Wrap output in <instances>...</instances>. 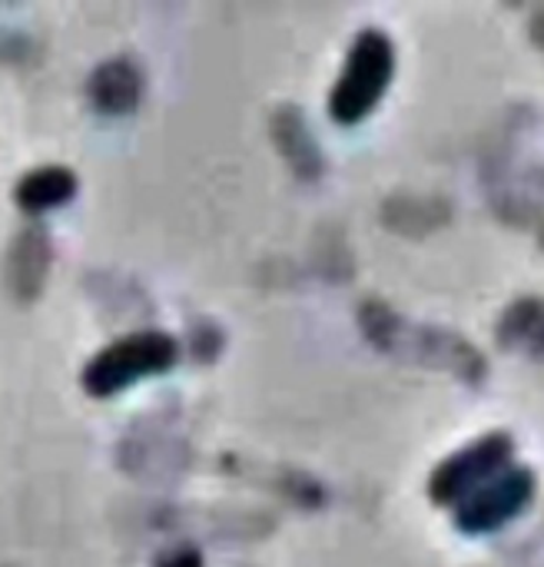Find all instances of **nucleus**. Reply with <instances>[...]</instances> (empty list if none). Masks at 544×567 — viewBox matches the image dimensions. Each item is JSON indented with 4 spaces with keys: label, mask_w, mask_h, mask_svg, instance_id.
Wrapping results in <instances>:
<instances>
[{
    "label": "nucleus",
    "mask_w": 544,
    "mask_h": 567,
    "mask_svg": "<svg viewBox=\"0 0 544 567\" xmlns=\"http://www.w3.org/2000/svg\"><path fill=\"white\" fill-rule=\"evenodd\" d=\"M532 492H535V478H532L528 468L495 472L489 478V485H482L469 502H462V508H459V528H465L469 535L492 532L502 522H509L512 515H519L528 505Z\"/></svg>",
    "instance_id": "nucleus-4"
},
{
    "label": "nucleus",
    "mask_w": 544,
    "mask_h": 567,
    "mask_svg": "<svg viewBox=\"0 0 544 567\" xmlns=\"http://www.w3.org/2000/svg\"><path fill=\"white\" fill-rule=\"evenodd\" d=\"M392 66H396V50H392L389 33L379 27L362 30L352 40L349 56H346V70L332 90V100H329L332 116L342 123L362 120L379 103V96L386 93Z\"/></svg>",
    "instance_id": "nucleus-1"
},
{
    "label": "nucleus",
    "mask_w": 544,
    "mask_h": 567,
    "mask_svg": "<svg viewBox=\"0 0 544 567\" xmlns=\"http://www.w3.org/2000/svg\"><path fill=\"white\" fill-rule=\"evenodd\" d=\"M33 262L37 266L47 262V236L37 233V229L23 233L20 243H17V249H13V256H10V282L20 286V279H23V292L20 296H33L37 286H40V276L43 272H37Z\"/></svg>",
    "instance_id": "nucleus-8"
},
{
    "label": "nucleus",
    "mask_w": 544,
    "mask_h": 567,
    "mask_svg": "<svg viewBox=\"0 0 544 567\" xmlns=\"http://www.w3.org/2000/svg\"><path fill=\"white\" fill-rule=\"evenodd\" d=\"M140 93H143V80H140V70L130 60H110L90 80V96L106 113L133 110Z\"/></svg>",
    "instance_id": "nucleus-6"
},
{
    "label": "nucleus",
    "mask_w": 544,
    "mask_h": 567,
    "mask_svg": "<svg viewBox=\"0 0 544 567\" xmlns=\"http://www.w3.org/2000/svg\"><path fill=\"white\" fill-rule=\"evenodd\" d=\"M76 193V176L66 166H40L27 173L17 186V203L30 213L66 203Z\"/></svg>",
    "instance_id": "nucleus-7"
},
{
    "label": "nucleus",
    "mask_w": 544,
    "mask_h": 567,
    "mask_svg": "<svg viewBox=\"0 0 544 567\" xmlns=\"http://www.w3.org/2000/svg\"><path fill=\"white\" fill-rule=\"evenodd\" d=\"M509 452H512V439L495 432V435H485L465 449H459L455 455H449L435 475H432V498L435 502H455L459 495H465L472 485H479L482 478H492L505 462H509Z\"/></svg>",
    "instance_id": "nucleus-5"
},
{
    "label": "nucleus",
    "mask_w": 544,
    "mask_h": 567,
    "mask_svg": "<svg viewBox=\"0 0 544 567\" xmlns=\"http://www.w3.org/2000/svg\"><path fill=\"white\" fill-rule=\"evenodd\" d=\"M160 567H199V555L196 551H176V555H166Z\"/></svg>",
    "instance_id": "nucleus-9"
},
{
    "label": "nucleus",
    "mask_w": 544,
    "mask_h": 567,
    "mask_svg": "<svg viewBox=\"0 0 544 567\" xmlns=\"http://www.w3.org/2000/svg\"><path fill=\"white\" fill-rule=\"evenodd\" d=\"M176 362V339L166 332H133L116 342H110L103 352H96L83 369V385L93 395H113L126 389L130 382L143 375H156Z\"/></svg>",
    "instance_id": "nucleus-2"
},
{
    "label": "nucleus",
    "mask_w": 544,
    "mask_h": 567,
    "mask_svg": "<svg viewBox=\"0 0 544 567\" xmlns=\"http://www.w3.org/2000/svg\"><path fill=\"white\" fill-rule=\"evenodd\" d=\"M362 322H366L369 336H372L379 346L396 342V339H402V342L412 339V349L402 352V355H409V359H419V355L425 352V362H432V365H452V369L472 372V375L482 372V359H479V352H475L465 339H455V342H449V346H432V342H439L445 332L409 326L406 319L392 316L386 306H369V309L362 312Z\"/></svg>",
    "instance_id": "nucleus-3"
}]
</instances>
